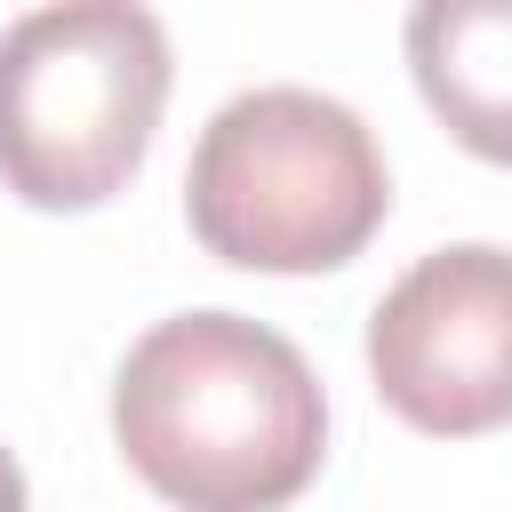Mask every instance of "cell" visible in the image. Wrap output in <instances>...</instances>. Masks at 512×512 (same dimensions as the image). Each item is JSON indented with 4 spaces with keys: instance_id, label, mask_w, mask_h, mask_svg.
<instances>
[{
    "instance_id": "obj_1",
    "label": "cell",
    "mask_w": 512,
    "mask_h": 512,
    "mask_svg": "<svg viewBox=\"0 0 512 512\" xmlns=\"http://www.w3.org/2000/svg\"><path fill=\"white\" fill-rule=\"evenodd\" d=\"M112 432L176 512H280L328 448L312 360L240 312H176L144 328L112 376Z\"/></svg>"
},
{
    "instance_id": "obj_2",
    "label": "cell",
    "mask_w": 512,
    "mask_h": 512,
    "mask_svg": "<svg viewBox=\"0 0 512 512\" xmlns=\"http://www.w3.org/2000/svg\"><path fill=\"white\" fill-rule=\"evenodd\" d=\"M392 208L368 120L320 88L272 80L232 96L184 168V216L208 256L248 272H328L368 248Z\"/></svg>"
},
{
    "instance_id": "obj_3",
    "label": "cell",
    "mask_w": 512,
    "mask_h": 512,
    "mask_svg": "<svg viewBox=\"0 0 512 512\" xmlns=\"http://www.w3.org/2000/svg\"><path fill=\"white\" fill-rule=\"evenodd\" d=\"M168 32L136 0H56L0 32V184L32 208L112 200L160 128Z\"/></svg>"
},
{
    "instance_id": "obj_4",
    "label": "cell",
    "mask_w": 512,
    "mask_h": 512,
    "mask_svg": "<svg viewBox=\"0 0 512 512\" xmlns=\"http://www.w3.org/2000/svg\"><path fill=\"white\" fill-rule=\"evenodd\" d=\"M368 376L416 432L472 440L512 424V248L416 256L368 320Z\"/></svg>"
},
{
    "instance_id": "obj_5",
    "label": "cell",
    "mask_w": 512,
    "mask_h": 512,
    "mask_svg": "<svg viewBox=\"0 0 512 512\" xmlns=\"http://www.w3.org/2000/svg\"><path fill=\"white\" fill-rule=\"evenodd\" d=\"M408 72L464 152L512 168V0H424L408 16Z\"/></svg>"
},
{
    "instance_id": "obj_6",
    "label": "cell",
    "mask_w": 512,
    "mask_h": 512,
    "mask_svg": "<svg viewBox=\"0 0 512 512\" xmlns=\"http://www.w3.org/2000/svg\"><path fill=\"white\" fill-rule=\"evenodd\" d=\"M0 512H24V472H16L8 448H0Z\"/></svg>"
}]
</instances>
